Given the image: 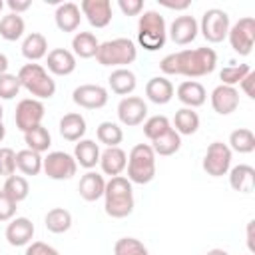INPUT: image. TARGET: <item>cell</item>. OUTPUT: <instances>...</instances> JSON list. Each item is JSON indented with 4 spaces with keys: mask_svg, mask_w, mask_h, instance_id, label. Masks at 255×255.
<instances>
[{
    "mask_svg": "<svg viewBox=\"0 0 255 255\" xmlns=\"http://www.w3.org/2000/svg\"><path fill=\"white\" fill-rule=\"evenodd\" d=\"M217 66V54L213 48H193L173 52L161 58L159 70L165 76H185V78H203L211 74Z\"/></svg>",
    "mask_w": 255,
    "mask_h": 255,
    "instance_id": "cell-1",
    "label": "cell"
},
{
    "mask_svg": "<svg viewBox=\"0 0 255 255\" xmlns=\"http://www.w3.org/2000/svg\"><path fill=\"white\" fill-rule=\"evenodd\" d=\"M133 183L124 177L116 175L106 181L104 191V209L114 219H124L133 211Z\"/></svg>",
    "mask_w": 255,
    "mask_h": 255,
    "instance_id": "cell-2",
    "label": "cell"
},
{
    "mask_svg": "<svg viewBox=\"0 0 255 255\" xmlns=\"http://www.w3.org/2000/svg\"><path fill=\"white\" fill-rule=\"evenodd\" d=\"M18 80H20V86L32 94V98L36 100H50L54 94H56V82L54 78L48 74V70L36 62H30V64H24L20 70H18Z\"/></svg>",
    "mask_w": 255,
    "mask_h": 255,
    "instance_id": "cell-3",
    "label": "cell"
},
{
    "mask_svg": "<svg viewBox=\"0 0 255 255\" xmlns=\"http://www.w3.org/2000/svg\"><path fill=\"white\" fill-rule=\"evenodd\" d=\"M165 40H167L165 18L155 10H145L137 20V44L147 52H155L163 48Z\"/></svg>",
    "mask_w": 255,
    "mask_h": 255,
    "instance_id": "cell-4",
    "label": "cell"
},
{
    "mask_svg": "<svg viewBox=\"0 0 255 255\" xmlns=\"http://www.w3.org/2000/svg\"><path fill=\"white\" fill-rule=\"evenodd\" d=\"M128 179L137 185H145L155 177V153L149 143H137L128 155Z\"/></svg>",
    "mask_w": 255,
    "mask_h": 255,
    "instance_id": "cell-5",
    "label": "cell"
},
{
    "mask_svg": "<svg viewBox=\"0 0 255 255\" xmlns=\"http://www.w3.org/2000/svg\"><path fill=\"white\" fill-rule=\"evenodd\" d=\"M135 58H137V48L129 38H114L102 42L96 54L100 66H114V68H124L128 64H133Z\"/></svg>",
    "mask_w": 255,
    "mask_h": 255,
    "instance_id": "cell-6",
    "label": "cell"
},
{
    "mask_svg": "<svg viewBox=\"0 0 255 255\" xmlns=\"http://www.w3.org/2000/svg\"><path fill=\"white\" fill-rule=\"evenodd\" d=\"M231 28V20L229 14L221 8H209L203 12L201 22H199V32L201 36L211 42V44H219L227 38V32Z\"/></svg>",
    "mask_w": 255,
    "mask_h": 255,
    "instance_id": "cell-7",
    "label": "cell"
},
{
    "mask_svg": "<svg viewBox=\"0 0 255 255\" xmlns=\"http://www.w3.org/2000/svg\"><path fill=\"white\" fill-rule=\"evenodd\" d=\"M227 40L235 54L249 56L253 50V44H255V20L251 16L239 18L235 24H231V28L227 32Z\"/></svg>",
    "mask_w": 255,
    "mask_h": 255,
    "instance_id": "cell-8",
    "label": "cell"
},
{
    "mask_svg": "<svg viewBox=\"0 0 255 255\" xmlns=\"http://www.w3.org/2000/svg\"><path fill=\"white\" fill-rule=\"evenodd\" d=\"M231 159H233V151L229 149V145L223 141H213V143H209L201 165H203V171L207 175L223 177L231 169Z\"/></svg>",
    "mask_w": 255,
    "mask_h": 255,
    "instance_id": "cell-9",
    "label": "cell"
},
{
    "mask_svg": "<svg viewBox=\"0 0 255 255\" xmlns=\"http://www.w3.org/2000/svg\"><path fill=\"white\" fill-rule=\"evenodd\" d=\"M42 171L56 181H64L76 175L78 171V163L74 159V155L66 153V151H48V155L42 159Z\"/></svg>",
    "mask_w": 255,
    "mask_h": 255,
    "instance_id": "cell-10",
    "label": "cell"
},
{
    "mask_svg": "<svg viewBox=\"0 0 255 255\" xmlns=\"http://www.w3.org/2000/svg\"><path fill=\"white\" fill-rule=\"evenodd\" d=\"M44 114H46V108L40 100L36 98H24L18 102L16 106V112H14V122H16V128L26 133L28 129L36 128L42 124L44 120Z\"/></svg>",
    "mask_w": 255,
    "mask_h": 255,
    "instance_id": "cell-11",
    "label": "cell"
},
{
    "mask_svg": "<svg viewBox=\"0 0 255 255\" xmlns=\"http://www.w3.org/2000/svg\"><path fill=\"white\" fill-rule=\"evenodd\" d=\"M108 90L98 84H82L72 92L74 104L84 110H100L108 104Z\"/></svg>",
    "mask_w": 255,
    "mask_h": 255,
    "instance_id": "cell-12",
    "label": "cell"
},
{
    "mask_svg": "<svg viewBox=\"0 0 255 255\" xmlns=\"http://www.w3.org/2000/svg\"><path fill=\"white\" fill-rule=\"evenodd\" d=\"M147 116V104L139 98V96H126L120 100L118 104V118L124 126L128 128H135L139 124H143Z\"/></svg>",
    "mask_w": 255,
    "mask_h": 255,
    "instance_id": "cell-13",
    "label": "cell"
},
{
    "mask_svg": "<svg viewBox=\"0 0 255 255\" xmlns=\"http://www.w3.org/2000/svg\"><path fill=\"white\" fill-rule=\"evenodd\" d=\"M197 32H199V22H197L193 16H189V14L177 16V18L169 24V28H167V36H169L171 42L177 44V46H187V44H191V42L197 38Z\"/></svg>",
    "mask_w": 255,
    "mask_h": 255,
    "instance_id": "cell-14",
    "label": "cell"
},
{
    "mask_svg": "<svg viewBox=\"0 0 255 255\" xmlns=\"http://www.w3.org/2000/svg\"><path fill=\"white\" fill-rule=\"evenodd\" d=\"M80 12H82V16H86L90 26H94V28H106L114 16L110 0H82Z\"/></svg>",
    "mask_w": 255,
    "mask_h": 255,
    "instance_id": "cell-15",
    "label": "cell"
},
{
    "mask_svg": "<svg viewBox=\"0 0 255 255\" xmlns=\"http://www.w3.org/2000/svg\"><path fill=\"white\" fill-rule=\"evenodd\" d=\"M211 108L219 116H229L239 108V92L237 88L219 84L211 92Z\"/></svg>",
    "mask_w": 255,
    "mask_h": 255,
    "instance_id": "cell-16",
    "label": "cell"
},
{
    "mask_svg": "<svg viewBox=\"0 0 255 255\" xmlns=\"http://www.w3.org/2000/svg\"><path fill=\"white\" fill-rule=\"evenodd\" d=\"M6 241L12 245V247H24L28 243H32V237H34V223L28 219V217H14L8 221L6 225Z\"/></svg>",
    "mask_w": 255,
    "mask_h": 255,
    "instance_id": "cell-17",
    "label": "cell"
},
{
    "mask_svg": "<svg viewBox=\"0 0 255 255\" xmlns=\"http://www.w3.org/2000/svg\"><path fill=\"white\" fill-rule=\"evenodd\" d=\"M76 66L78 64H76V56L72 54V50L54 48L46 56V68L54 76H70L76 70Z\"/></svg>",
    "mask_w": 255,
    "mask_h": 255,
    "instance_id": "cell-18",
    "label": "cell"
},
{
    "mask_svg": "<svg viewBox=\"0 0 255 255\" xmlns=\"http://www.w3.org/2000/svg\"><path fill=\"white\" fill-rule=\"evenodd\" d=\"M104 191H106V179L102 173L98 171H86L82 177H80V183H78V193L84 201H98L100 197H104Z\"/></svg>",
    "mask_w": 255,
    "mask_h": 255,
    "instance_id": "cell-19",
    "label": "cell"
},
{
    "mask_svg": "<svg viewBox=\"0 0 255 255\" xmlns=\"http://www.w3.org/2000/svg\"><path fill=\"white\" fill-rule=\"evenodd\" d=\"M175 94H177V100L183 104V108H191V110L203 106L205 100H207V92H205L203 84H199V82H195V80H185V82H181V84L177 86V92H175Z\"/></svg>",
    "mask_w": 255,
    "mask_h": 255,
    "instance_id": "cell-20",
    "label": "cell"
},
{
    "mask_svg": "<svg viewBox=\"0 0 255 255\" xmlns=\"http://www.w3.org/2000/svg\"><path fill=\"white\" fill-rule=\"evenodd\" d=\"M126 165H128V153L120 145L118 147H106L100 153V167L110 177L122 175L124 169H126Z\"/></svg>",
    "mask_w": 255,
    "mask_h": 255,
    "instance_id": "cell-21",
    "label": "cell"
},
{
    "mask_svg": "<svg viewBox=\"0 0 255 255\" xmlns=\"http://www.w3.org/2000/svg\"><path fill=\"white\" fill-rule=\"evenodd\" d=\"M54 22L62 32H76L80 22H82V12L80 6L74 2H62L58 4L54 12Z\"/></svg>",
    "mask_w": 255,
    "mask_h": 255,
    "instance_id": "cell-22",
    "label": "cell"
},
{
    "mask_svg": "<svg viewBox=\"0 0 255 255\" xmlns=\"http://www.w3.org/2000/svg\"><path fill=\"white\" fill-rule=\"evenodd\" d=\"M173 94H175L173 84L165 76H153L145 84V96H147V100L153 102V104H157V106H163V104L171 102Z\"/></svg>",
    "mask_w": 255,
    "mask_h": 255,
    "instance_id": "cell-23",
    "label": "cell"
},
{
    "mask_svg": "<svg viewBox=\"0 0 255 255\" xmlns=\"http://www.w3.org/2000/svg\"><path fill=\"white\" fill-rule=\"evenodd\" d=\"M86 129H88L86 128V118L80 112L64 114L62 120H60V135L66 141H80V139H84Z\"/></svg>",
    "mask_w": 255,
    "mask_h": 255,
    "instance_id": "cell-24",
    "label": "cell"
},
{
    "mask_svg": "<svg viewBox=\"0 0 255 255\" xmlns=\"http://www.w3.org/2000/svg\"><path fill=\"white\" fill-rule=\"evenodd\" d=\"M229 185L239 193H251L255 189V169L247 163H239L229 171Z\"/></svg>",
    "mask_w": 255,
    "mask_h": 255,
    "instance_id": "cell-25",
    "label": "cell"
},
{
    "mask_svg": "<svg viewBox=\"0 0 255 255\" xmlns=\"http://www.w3.org/2000/svg\"><path fill=\"white\" fill-rule=\"evenodd\" d=\"M100 145L94 141V139H80L74 147V159L80 167L84 169H92L100 163Z\"/></svg>",
    "mask_w": 255,
    "mask_h": 255,
    "instance_id": "cell-26",
    "label": "cell"
},
{
    "mask_svg": "<svg viewBox=\"0 0 255 255\" xmlns=\"http://www.w3.org/2000/svg\"><path fill=\"white\" fill-rule=\"evenodd\" d=\"M108 84H110V90H112L114 94L126 98V96H129V94L135 90L137 78H135V74H133L131 70H128V68H116V70L110 74Z\"/></svg>",
    "mask_w": 255,
    "mask_h": 255,
    "instance_id": "cell-27",
    "label": "cell"
},
{
    "mask_svg": "<svg viewBox=\"0 0 255 255\" xmlns=\"http://www.w3.org/2000/svg\"><path fill=\"white\" fill-rule=\"evenodd\" d=\"M22 56L28 62H38L48 56V40L40 32H32L22 40Z\"/></svg>",
    "mask_w": 255,
    "mask_h": 255,
    "instance_id": "cell-28",
    "label": "cell"
},
{
    "mask_svg": "<svg viewBox=\"0 0 255 255\" xmlns=\"http://www.w3.org/2000/svg\"><path fill=\"white\" fill-rule=\"evenodd\" d=\"M100 48V42L96 38V34L92 32H76V36L72 38V54L76 58H96Z\"/></svg>",
    "mask_w": 255,
    "mask_h": 255,
    "instance_id": "cell-29",
    "label": "cell"
},
{
    "mask_svg": "<svg viewBox=\"0 0 255 255\" xmlns=\"http://www.w3.org/2000/svg\"><path fill=\"white\" fill-rule=\"evenodd\" d=\"M149 145H151V149H153L155 155L167 157V155H173L175 151H179V147H181V135L173 128H169L159 137H155Z\"/></svg>",
    "mask_w": 255,
    "mask_h": 255,
    "instance_id": "cell-30",
    "label": "cell"
},
{
    "mask_svg": "<svg viewBox=\"0 0 255 255\" xmlns=\"http://www.w3.org/2000/svg\"><path fill=\"white\" fill-rule=\"evenodd\" d=\"M179 135H193L199 129V116L191 108H181L173 116V126H171Z\"/></svg>",
    "mask_w": 255,
    "mask_h": 255,
    "instance_id": "cell-31",
    "label": "cell"
},
{
    "mask_svg": "<svg viewBox=\"0 0 255 255\" xmlns=\"http://www.w3.org/2000/svg\"><path fill=\"white\" fill-rule=\"evenodd\" d=\"M42 153L32 149H20L16 151V169L24 175H38L42 171Z\"/></svg>",
    "mask_w": 255,
    "mask_h": 255,
    "instance_id": "cell-32",
    "label": "cell"
},
{
    "mask_svg": "<svg viewBox=\"0 0 255 255\" xmlns=\"http://www.w3.org/2000/svg\"><path fill=\"white\" fill-rule=\"evenodd\" d=\"M44 225L52 233H66L72 227V213L64 207H52L44 217Z\"/></svg>",
    "mask_w": 255,
    "mask_h": 255,
    "instance_id": "cell-33",
    "label": "cell"
},
{
    "mask_svg": "<svg viewBox=\"0 0 255 255\" xmlns=\"http://www.w3.org/2000/svg\"><path fill=\"white\" fill-rule=\"evenodd\" d=\"M24 30H26V22L20 14H6L2 16L0 20V36L8 42H16L24 36Z\"/></svg>",
    "mask_w": 255,
    "mask_h": 255,
    "instance_id": "cell-34",
    "label": "cell"
},
{
    "mask_svg": "<svg viewBox=\"0 0 255 255\" xmlns=\"http://www.w3.org/2000/svg\"><path fill=\"white\" fill-rule=\"evenodd\" d=\"M229 149L237 153H251L255 149V133L249 128H237L229 133Z\"/></svg>",
    "mask_w": 255,
    "mask_h": 255,
    "instance_id": "cell-35",
    "label": "cell"
},
{
    "mask_svg": "<svg viewBox=\"0 0 255 255\" xmlns=\"http://www.w3.org/2000/svg\"><path fill=\"white\" fill-rule=\"evenodd\" d=\"M24 141H26L28 149L38 151V153H44V151H48V147L52 145V135H50V131L40 124V126L28 129V131L24 133Z\"/></svg>",
    "mask_w": 255,
    "mask_h": 255,
    "instance_id": "cell-36",
    "label": "cell"
},
{
    "mask_svg": "<svg viewBox=\"0 0 255 255\" xmlns=\"http://www.w3.org/2000/svg\"><path fill=\"white\" fill-rule=\"evenodd\" d=\"M4 193L14 201V203H20V201H24L26 197H28V193H30V185H28V179L24 177V175H10V177H6V181H4Z\"/></svg>",
    "mask_w": 255,
    "mask_h": 255,
    "instance_id": "cell-37",
    "label": "cell"
},
{
    "mask_svg": "<svg viewBox=\"0 0 255 255\" xmlns=\"http://www.w3.org/2000/svg\"><path fill=\"white\" fill-rule=\"evenodd\" d=\"M98 141L104 143L106 147H118L124 139V131L116 122H102L96 129Z\"/></svg>",
    "mask_w": 255,
    "mask_h": 255,
    "instance_id": "cell-38",
    "label": "cell"
},
{
    "mask_svg": "<svg viewBox=\"0 0 255 255\" xmlns=\"http://www.w3.org/2000/svg\"><path fill=\"white\" fill-rule=\"evenodd\" d=\"M251 72V66L249 64H233V66H225L221 72H219V80L223 86H231L235 88L247 74Z\"/></svg>",
    "mask_w": 255,
    "mask_h": 255,
    "instance_id": "cell-39",
    "label": "cell"
},
{
    "mask_svg": "<svg viewBox=\"0 0 255 255\" xmlns=\"http://www.w3.org/2000/svg\"><path fill=\"white\" fill-rule=\"evenodd\" d=\"M114 255H149L147 247L135 237H122L114 245Z\"/></svg>",
    "mask_w": 255,
    "mask_h": 255,
    "instance_id": "cell-40",
    "label": "cell"
},
{
    "mask_svg": "<svg viewBox=\"0 0 255 255\" xmlns=\"http://www.w3.org/2000/svg\"><path fill=\"white\" fill-rule=\"evenodd\" d=\"M171 128V122L165 118V116H151V118H147L145 122H143V135L149 139V141H153L155 137H159L163 131H167Z\"/></svg>",
    "mask_w": 255,
    "mask_h": 255,
    "instance_id": "cell-41",
    "label": "cell"
},
{
    "mask_svg": "<svg viewBox=\"0 0 255 255\" xmlns=\"http://www.w3.org/2000/svg\"><path fill=\"white\" fill-rule=\"evenodd\" d=\"M20 90L22 86H20L18 76L8 74V72L0 76V100H14Z\"/></svg>",
    "mask_w": 255,
    "mask_h": 255,
    "instance_id": "cell-42",
    "label": "cell"
},
{
    "mask_svg": "<svg viewBox=\"0 0 255 255\" xmlns=\"http://www.w3.org/2000/svg\"><path fill=\"white\" fill-rule=\"evenodd\" d=\"M16 173V151L12 147H0V175L10 177Z\"/></svg>",
    "mask_w": 255,
    "mask_h": 255,
    "instance_id": "cell-43",
    "label": "cell"
},
{
    "mask_svg": "<svg viewBox=\"0 0 255 255\" xmlns=\"http://www.w3.org/2000/svg\"><path fill=\"white\" fill-rule=\"evenodd\" d=\"M16 205H18V203H14V201L4 193V189H0V221H10V219H14V215H16Z\"/></svg>",
    "mask_w": 255,
    "mask_h": 255,
    "instance_id": "cell-44",
    "label": "cell"
},
{
    "mask_svg": "<svg viewBox=\"0 0 255 255\" xmlns=\"http://www.w3.org/2000/svg\"><path fill=\"white\" fill-rule=\"evenodd\" d=\"M24 255H60L52 245L44 243V241H32L26 245Z\"/></svg>",
    "mask_w": 255,
    "mask_h": 255,
    "instance_id": "cell-45",
    "label": "cell"
},
{
    "mask_svg": "<svg viewBox=\"0 0 255 255\" xmlns=\"http://www.w3.org/2000/svg\"><path fill=\"white\" fill-rule=\"evenodd\" d=\"M118 8L122 10L124 16H139L143 10L141 0H118Z\"/></svg>",
    "mask_w": 255,
    "mask_h": 255,
    "instance_id": "cell-46",
    "label": "cell"
},
{
    "mask_svg": "<svg viewBox=\"0 0 255 255\" xmlns=\"http://www.w3.org/2000/svg\"><path fill=\"white\" fill-rule=\"evenodd\" d=\"M239 88L243 90V94H245L247 98H251V100L255 98V72H253V70L239 82Z\"/></svg>",
    "mask_w": 255,
    "mask_h": 255,
    "instance_id": "cell-47",
    "label": "cell"
},
{
    "mask_svg": "<svg viewBox=\"0 0 255 255\" xmlns=\"http://www.w3.org/2000/svg\"><path fill=\"white\" fill-rule=\"evenodd\" d=\"M12 14H22L32 6V0H8L6 2Z\"/></svg>",
    "mask_w": 255,
    "mask_h": 255,
    "instance_id": "cell-48",
    "label": "cell"
},
{
    "mask_svg": "<svg viewBox=\"0 0 255 255\" xmlns=\"http://www.w3.org/2000/svg\"><path fill=\"white\" fill-rule=\"evenodd\" d=\"M159 4H161V6H165V8H169V10H187V8L191 6V2H189V0H183V2H169V0H159Z\"/></svg>",
    "mask_w": 255,
    "mask_h": 255,
    "instance_id": "cell-49",
    "label": "cell"
},
{
    "mask_svg": "<svg viewBox=\"0 0 255 255\" xmlns=\"http://www.w3.org/2000/svg\"><path fill=\"white\" fill-rule=\"evenodd\" d=\"M253 223L255 221L247 223V245H249V251H255V245H253Z\"/></svg>",
    "mask_w": 255,
    "mask_h": 255,
    "instance_id": "cell-50",
    "label": "cell"
},
{
    "mask_svg": "<svg viewBox=\"0 0 255 255\" xmlns=\"http://www.w3.org/2000/svg\"><path fill=\"white\" fill-rule=\"evenodd\" d=\"M8 66H10V64H8V58H6V54H2V52H0V76L8 72Z\"/></svg>",
    "mask_w": 255,
    "mask_h": 255,
    "instance_id": "cell-51",
    "label": "cell"
},
{
    "mask_svg": "<svg viewBox=\"0 0 255 255\" xmlns=\"http://www.w3.org/2000/svg\"><path fill=\"white\" fill-rule=\"evenodd\" d=\"M205 255H229V253H227L225 249H217V247H215V249H209Z\"/></svg>",
    "mask_w": 255,
    "mask_h": 255,
    "instance_id": "cell-52",
    "label": "cell"
},
{
    "mask_svg": "<svg viewBox=\"0 0 255 255\" xmlns=\"http://www.w3.org/2000/svg\"><path fill=\"white\" fill-rule=\"evenodd\" d=\"M4 135H6V128H4V124L0 122V143H2V139H4Z\"/></svg>",
    "mask_w": 255,
    "mask_h": 255,
    "instance_id": "cell-53",
    "label": "cell"
},
{
    "mask_svg": "<svg viewBox=\"0 0 255 255\" xmlns=\"http://www.w3.org/2000/svg\"><path fill=\"white\" fill-rule=\"evenodd\" d=\"M2 116H4V110H2V106H0V122H2Z\"/></svg>",
    "mask_w": 255,
    "mask_h": 255,
    "instance_id": "cell-54",
    "label": "cell"
},
{
    "mask_svg": "<svg viewBox=\"0 0 255 255\" xmlns=\"http://www.w3.org/2000/svg\"><path fill=\"white\" fill-rule=\"evenodd\" d=\"M2 8H4V2H2V0H0V12H2Z\"/></svg>",
    "mask_w": 255,
    "mask_h": 255,
    "instance_id": "cell-55",
    "label": "cell"
}]
</instances>
